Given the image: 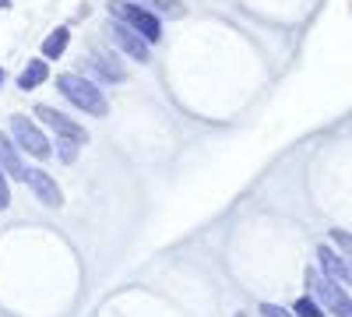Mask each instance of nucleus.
Masks as SVG:
<instances>
[{"instance_id": "ddd939ff", "label": "nucleus", "mask_w": 352, "mask_h": 317, "mask_svg": "<svg viewBox=\"0 0 352 317\" xmlns=\"http://www.w3.org/2000/svg\"><path fill=\"white\" fill-rule=\"evenodd\" d=\"M67 43H71V28H56V32H50L46 43H43V56L46 61H56V56L67 50Z\"/></svg>"}, {"instance_id": "7ed1b4c3", "label": "nucleus", "mask_w": 352, "mask_h": 317, "mask_svg": "<svg viewBox=\"0 0 352 317\" xmlns=\"http://www.w3.org/2000/svg\"><path fill=\"white\" fill-rule=\"evenodd\" d=\"M307 289L324 303V310H331V314H338V317H349L352 314V300L345 296V289L338 282H331V278H324L320 272H314V268H307Z\"/></svg>"}, {"instance_id": "4468645a", "label": "nucleus", "mask_w": 352, "mask_h": 317, "mask_svg": "<svg viewBox=\"0 0 352 317\" xmlns=\"http://www.w3.org/2000/svg\"><path fill=\"white\" fill-rule=\"evenodd\" d=\"M292 314H296V317H324V310H320V307H317V300H310V296L296 300V307H292Z\"/></svg>"}, {"instance_id": "0eeeda50", "label": "nucleus", "mask_w": 352, "mask_h": 317, "mask_svg": "<svg viewBox=\"0 0 352 317\" xmlns=\"http://www.w3.org/2000/svg\"><path fill=\"white\" fill-rule=\"evenodd\" d=\"M25 184L36 190V197L43 201V205H50V208H60L64 205V194H60V187H56V180L50 177L46 169H28Z\"/></svg>"}, {"instance_id": "1a4fd4ad", "label": "nucleus", "mask_w": 352, "mask_h": 317, "mask_svg": "<svg viewBox=\"0 0 352 317\" xmlns=\"http://www.w3.org/2000/svg\"><path fill=\"white\" fill-rule=\"evenodd\" d=\"M0 169H4V177H14V180H25L28 177V166L21 162L14 141L0 134Z\"/></svg>"}, {"instance_id": "2eb2a0df", "label": "nucleus", "mask_w": 352, "mask_h": 317, "mask_svg": "<svg viewBox=\"0 0 352 317\" xmlns=\"http://www.w3.org/2000/svg\"><path fill=\"white\" fill-rule=\"evenodd\" d=\"M56 149H60V159H64V162H74V155H78V145H74V141L56 138Z\"/></svg>"}, {"instance_id": "9d476101", "label": "nucleus", "mask_w": 352, "mask_h": 317, "mask_svg": "<svg viewBox=\"0 0 352 317\" xmlns=\"http://www.w3.org/2000/svg\"><path fill=\"white\" fill-rule=\"evenodd\" d=\"M50 78V67H46V61H28V67L21 71V78H18V85L28 92V89H39V85Z\"/></svg>"}, {"instance_id": "f3484780", "label": "nucleus", "mask_w": 352, "mask_h": 317, "mask_svg": "<svg viewBox=\"0 0 352 317\" xmlns=\"http://www.w3.org/2000/svg\"><path fill=\"white\" fill-rule=\"evenodd\" d=\"M261 314H264V317H289V314H285L282 307H275V303H261Z\"/></svg>"}, {"instance_id": "dca6fc26", "label": "nucleus", "mask_w": 352, "mask_h": 317, "mask_svg": "<svg viewBox=\"0 0 352 317\" xmlns=\"http://www.w3.org/2000/svg\"><path fill=\"white\" fill-rule=\"evenodd\" d=\"M11 205V190H8V177H4V169H0V212H4Z\"/></svg>"}, {"instance_id": "9b49d317", "label": "nucleus", "mask_w": 352, "mask_h": 317, "mask_svg": "<svg viewBox=\"0 0 352 317\" xmlns=\"http://www.w3.org/2000/svg\"><path fill=\"white\" fill-rule=\"evenodd\" d=\"M92 64H96V71H99L102 78H113V81H124V78H127V67L116 61V56H109V53H96Z\"/></svg>"}, {"instance_id": "39448f33", "label": "nucleus", "mask_w": 352, "mask_h": 317, "mask_svg": "<svg viewBox=\"0 0 352 317\" xmlns=\"http://www.w3.org/2000/svg\"><path fill=\"white\" fill-rule=\"evenodd\" d=\"M36 113V117L56 134V138H64V141H74V145H85V141H88V134H85V127L81 124H74V120H67L64 117V113H56L53 106H36L32 109Z\"/></svg>"}, {"instance_id": "20e7f679", "label": "nucleus", "mask_w": 352, "mask_h": 317, "mask_svg": "<svg viewBox=\"0 0 352 317\" xmlns=\"http://www.w3.org/2000/svg\"><path fill=\"white\" fill-rule=\"evenodd\" d=\"M11 134H14V141H18V145L28 152V155H36V159H50V141H46V134L32 124V120H28V117H21V113H18V117H11Z\"/></svg>"}, {"instance_id": "a211bd4d", "label": "nucleus", "mask_w": 352, "mask_h": 317, "mask_svg": "<svg viewBox=\"0 0 352 317\" xmlns=\"http://www.w3.org/2000/svg\"><path fill=\"white\" fill-rule=\"evenodd\" d=\"M0 85H4V67H0Z\"/></svg>"}, {"instance_id": "f257e3e1", "label": "nucleus", "mask_w": 352, "mask_h": 317, "mask_svg": "<svg viewBox=\"0 0 352 317\" xmlns=\"http://www.w3.org/2000/svg\"><path fill=\"white\" fill-rule=\"evenodd\" d=\"M56 89H60L78 109L92 113V117H106V113H109V102L99 92V85H92L81 74H56Z\"/></svg>"}, {"instance_id": "6e6552de", "label": "nucleus", "mask_w": 352, "mask_h": 317, "mask_svg": "<svg viewBox=\"0 0 352 317\" xmlns=\"http://www.w3.org/2000/svg\"><path fill=\"white\" fill-rule=\"evenodd\" d=\"M317 257H320V268H324V278L352 285V268H349V261H345L342 254H335V250L324 243V247H317Z\"/></svg>"}, {"instance_id": "6ab92c4d", "label": "nucleus", "mask_w": 352, "mask_h": 317, "mask_svg": "<svg viewBox=\"0 0 352 317\" xmlns=\"http://www.w3.org/2000/svg\"><path fill=\"white\" fill-rule=\"evenodd\" d=\"M4 4H8V0H0V8H4Z\"/></svg>"}, {"instance_id": "aec40b11", "label": "nucleus", "mask_w": 352, "mask_h": 317, "mask_svg": "<svg viewBox=\"0 0 352 317\" xmlns=\"http://www.w3.org/2000/svg\"><path fill=\"white\" fill-rule=\"evenodd\" d=\"M236 317H247V314H236Z\"/></svg>"}, {"instance_id": "f03ea898", "label": "nucleus", "mask_w": 352, "mask_h": 317, "mask_svg": "<svg viewBox=\"0 0 352 317\" xmlns=\"http://www.w3.org/2000/svg\"><path fill=\"white\" fill-rule=\"evenodd\" d=\"M109 14H113V21H124L131 32H138L144 43H159V39H162L159 18H155L152 11L138 8L134 0H109Z\"/></svg>"}, {"instance_id": "423d86ee", "label": "nucleus", "mask_w": 352, "mask_h": 317, "mask_svg": "<svg viewBox=\"0 0 352 317\" xmlns=\"http://www.w3.org/2000/svg\"><path fill=\"white\" fill-rule=\"evenodd\" d=\"M106 36L120 46L127 56H134V61H141V64L148 61V43H144L138 32H131L124 21H109V25H106Z\"/></svg>"}, {"instance_id": "f8f14e48", "label": "nucleus", "mask_w": 352, "mask_h": 317, "mask_svg": "<svg viewBox=\"0 0 352 317\" xmlns=\"http://www.w3.org/2000/svg\"><path fill=\"white\" fill-rule=\"evenodd\" d=\"M134 4L152 14H166V18H184V11H187L180 0H134Z\"/></svg>"}]
</instances>
